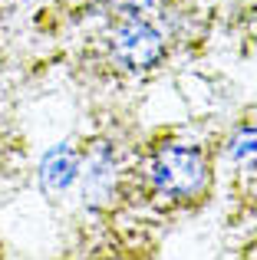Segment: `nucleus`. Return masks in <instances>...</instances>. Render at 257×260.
I'll list each match as a JSON object with an SVG mask.
<instances>
[{
	"label": "nucleus",
	"mask_w": 257,
	"mask_h": 260,
	"mask_svg": "<svg viewBox=\"0 0 257 260\" xmlns=\"http://www.w3.org/2000/svg\"><path fill=\"white\" fill-rule=\"evenodd\" d=\"M116 10H122V13H128V17H139V10H148L152 7V0H109Z\"/></svg>",
	"instance_id": "39448f33"
},
{
	"label": "nucleus",
	"mask_w": 257,
	"mask_h": 260,
	"mask_svg": "<svg viewBox=\"0 0 257 260\" xmlns=\"http://www.w3.org/2000/svg\"><path fill=\"white\" fill-rule=\"evenodd\" d=\"M73 175H76V158H73L70 148H59V152H53L46 158V165H43L46 188H66L73 181Z\"/></svg>",
	"instance_id": "7ed1b4c3"
},
{
	"label": "nucleus",
	"mask_w": 257,
	"mask_h": 260,
	"mask_svg": "<svg viewBox=\"0 0 257 260\" xmlns=\"http://www.w3.org/2000/svg\"><path fill=\"white\" fill-rule=\"evenodd\" d=\"M231 155L238 165L244 168H257V128H251V132H241L238 139L231 142Z\"/></svg>",
	"instance_id": "20e7f679"
},
{
	"label": "nucleus",
	"mask_w": 257,
	"mask_h": 260,
	"mask_svg": "<svg viewBox=\"0 0 257 260\" xmlns=\"http://www.w3.org/2000/svg\"><path fill=\"white\" fill-rule=\"evenodd\" d=\"M112 53L125 70H152L165 53V40L152 23L139 17H128L116 33H112Z\"/></svg>",
	"instance_id": "f03ea898"
},
{
	"label": "nucleus",
	"mask_w": 257,
	"mask_h": 260,
	"mask_svg": "<svg viewBox=\"0 0 257 260\" xmlns=\"http://www.w3.org/2000/svg\"><path fill=\"white\" fill-rule=\"evenodd\" d=\"M152 184L162 191V194H172V198H188L201 188L205 181V161L195 148L185 145H172V148H162L158 155L152 158Z\"/></svg>",
	"instance_id": "f257e3e1"
}]
</instances>
